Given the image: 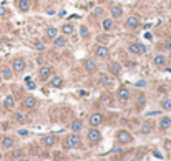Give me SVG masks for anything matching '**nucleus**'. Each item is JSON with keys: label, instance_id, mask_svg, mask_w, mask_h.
Instances as JSON below:
<instances>
[{"label": "nucleus", "instance_id": "nucleus-5", "mask_svg": "<svg viewBox=\"0 0 171 161\" xmlns=\"http://www.w3.org/2000/svg\"><path fill=\"white\" fill-rule=\"evenodd\" d=\"M12 70H14V73H22L23 70L27 68V61L22 58V57H17V58H14V61H12Z\"/></svg>", "mask_w": 171, "mask_h": 161}, {"label": "nucleus", "instance_id": "nucleus-18", "mask_svg": "<svg viewBox=\"0 0 171 161\" xmlns=\"http://www.w3.org/2000/svg\"><path fill=\"white\" fill-rule=\"evenodd\" d=\"M3 150H14L15 148V139L12 138V136H5V138H2V141H0Z\"/></svg>", "mask_w": 171, "mask_h": 161}, {"label": "nucleus", "instance_id": "nucleus-11", "mask_svg": "<svg viewBox=\"0 0 171 161\" xmlns=\"http://www.w3.org/2000/svg\"><path fill=\"white\" fill-rule=\"evenodd\" d=\"M130 96H131V95H130V90L126 88V86H121L116 92V98H118V101H121V103H126L130 100Z\"/></svg>", "mask_w": 171, "mask_h": 161}, {"label": "nucleus", "instance_id": "nucleus-7", "mask_svg": "<svg viewBox=\"0 0 171 161\" xmlns=\"http://www.w3.org/2000/svg\"><path fill=\"white\" fill-rule=\"evenodd\" d=\"M121 72H123V65L120 63V61H110L108 63V73L110 75H121Z\"/></svg>", "mask_w": 171, "mask_h": 161}, {"label": "nucleus", "instance_id": "nucleus-37", "mask_svg": "<svg viewBox=\"0 0 171 161\" xmlns=\"http://www.w3.org/2000/svg\"><path fill=\"white\" fill-rule=\"evenodd\" d=\"M35 50H45V43H42V42L35 43Z\"/></svg>", "mask_w": 171, "mask_h": 161}, {"label": "nucleus", "instance_id": "nucleus-17", "mask_svg": "<svg viewBox=\"0 0 171 161\" xmlns=\"http://www.w3.org/2000/svg\"><path fill=\"white\" fill-rule=\"evenodd\" d=\"M166 61H168V57L163 55V53H158V55L153 57V65L154 67H165Z\"/></svg>", "mask_w": 171, "mask_h": 161}, {"label": "nucleus", "instance_id": "nucleus-29", "mask_svg": "<svg viewBox=\"0 0 171 161\" xmlns=\"http://www.w3.org/2000/svg\"><path fill=\"white\" fill-rule=\"evenodd\" d=\"M151 130H153V126L150 125L148 121H145L143 125H141V128H140V133L141 135H150V133H151Z\"/></svg>", "mask_w": 171, "mask_h": 161}, {"label": "nucleus", "instance_id": "nucleus-31", "mask_svg": "<svg viewBox=\"0 0 171 161\" xmlns=\"http://www.w3.org/2000/svg\"><path fill=\"white\" fill-rule=\"evenodd\" d=\"M80 37H81V38H88V37H90V30H88V27H85V25L80 27Z\"/></svg>", "mask_w": 171, "mask_h": 161}, {"label": "nucleus", "instance_id": "nucleus-12", "mask_svg": "<svg viewBox=\"0 0 171 161\" xmlns=\"http://www.w3.org/2000/svg\"><path fill=\"white\" fill-rule=\"evenodd\" d=\"M101 139V131L98 128H91V130H88V141L91 143H98Z\"/></svg>", "mask_w": 171, "mask_h": 161}, {"label": "nucleus", "instance_id": "nucleus-41", "mask_svg": "<svg viewBox=\"0 0 171 161\" xmlns=\"http://www.w3.org/2000/svg\"><path fill=\"white\" fill-rule=\"evenodd\" d=\"M55 9H47V15H55Z\"/></svg>", "mask_w": 171, "mask_h": 161}, {"label": "nucleus", "instance_id": "nucleus-2", "mask_svg": "<svg viewBox=\"0 0 171 161\" xmlns=\"http://www.w3.org/2000/svg\"><path fill=\"white\" fill-rule=\"evenodd\" d=\"M128 52L131 55H143L146 53V45H143L141 42H131L128 45Z\"/></svg>", "mask_w": 171, "mask_h": 161}, {"label": "nucleus", "instance_id": "nucleus-24", "mask_svg": "<svg viewBox=\"0 0 171 161\" xmlns=\"http://www.w3.org/2000/svg\"><path fill=\"white\" fill-rule=\"evenodd\" d=\"M42 143L45 144V146H53V144L56 143V138H55V135H47V136H43V139H42Z\"/></svg>", "mask_w": 171, "mask_h": 161}, {"label": "nucleus", "instance_id": "nucleus-8", "mask_svg": "<svg viewBox=\"0 0 171 161\" xmlns=\"http://www.w3.org/2000/svg\"><path fill=\"white\" fill-rule=\"evenodd\" d=\"M52 75H53V68H52L50 65H42V67L38 68V77L42 78V80H48Z\"/></svg>", "mask_w": 171, "mask_h": 161}, {"label": "nucleus", "instance_id": "nucleus-15", "mask_svg": "<svg viewBox=\"0 0 171 161\" xmlns=\"http://www.w3.org/2000/svg\"><path fill=\"white\" fill-rule=\"evenodd\" d=\"M15 5H17V9L20 12H23V14H25V12H28V10L32 9V0H17V2H15Z\"/></svg>", "mask_w": 171, "mask_h": 161}, {"label": "nucleus", "instance_id": "nucleus-33", "mask_svg": "<svg viewBox=\"0 0 171 161\" xmlns=\"http://www.w3.org/2000/svg\"><path fill=\"white\" fill-rule=\"evenodd\" d=\"M93 15H96V17H101V15H105V9H103V7H96V9L93 10Z\"/></svg>", "mask_w": 171, "mask_h": 161}, {"label": "nucleus", "instance_id": "nucleus-43", "mask_svg": "<svg viewBox=\"0 0 171 161\" xmlns=\"http://www.w3.org/2000/svg\"><path fill=\"white\" fill-rule=\"evenodd\" d=\"M17 161H27V159H22V158H18V159H17Z\"/></svg>", "mask_w": 171, "mask_h": 161}, {"label": "nucleus", "instance_id": "nucleus-1", "mask_svg": "<svg viewBox=\"0 0 171 161\" xmlns=\"http://www.w3.org/2000/svg\"><path fill=\"white\" fill-rule=\"evenodd\" d=\"M80 144H81L80 135H78V133H72V135H68V136H67V139H65L63 146L67 148V150H72V148H78Z\"/></svg>", "mask_w": 171, "mask_h": 161}, {"label": "nucleus", "instance_id": "nucleus-20", "mask_svg": "<svg viewBox=\"0 0 171 161\" xmlns=\"http://www.w3.org/2000/svg\"><path fill=\"white\" fill-rule=\"evenodd\" d=\"M101 28H103L105 32H111L113 28H115V20H113L111 17L103 18V20H101Z\"/></svg>", "mask_w": 171, "mask_h": 161}, {"label": "nucleus", "instance_id": "nucleus-14", "mask_svg": "<svg viewBox=\"0 0 171 161\" xmlns=\"http://www.w3.org/2000/svg\"><path fill=\"white\" fill-rule=\"evenodd\" d=\"M38 105V101H37V98L33 96V95H27L25 100H23V106L28 110H35V106Z\"/></svg>", "mask_w": 171, "mask_h": 161}, {"label": "nucleus", "instance_id": "nucleus-30", "mask_svg": "<svg viewBox=\"0 0 171 161\" xmlns=\"http://www.w3.org/2000/svg\"><path fill=\"white\" fill-rule=\"evenodd\" d=\"M15 121H18V123H27V115L23 113V111H17V113H15Z\"/></svg>", "mask_w": 171, "mask_h": 161}, {"label": "nucleus", "instance_id": "nucleus-32", "mask_svg": "<svg viewBox=\"0 0 171 161\" xmlns=\"http://www.w3.org/2000/svg\"><path fill=\"white\" fill-rule=\"evenodd\" d=\"M161 108L165 111H171V98H166V100L161 101Z\"/></svg>", "mask_w": 171, "mask_h": 161}, {"label": "nucleus", "instance_id": "nucleus-42", "mask_svg": "<svg viewBox=\"0 0 171 161\" xmlns=\"http://www.w3.org/2000/svg\"><path fill=\"white\" fill-rule=\"evenodd\" d=\"M7 12H5V9H0V15H5Z\"/></svg>", "mask_w": 171, "mask_h": 161}, {"label": "nucleus", "instance_id": "nucleus-27", "mask_svg": "<svg viewBox=\"0 0 171 161\" xmlns=\"http://www.w3.org/2000/svg\"><path fill=\"white\" fill-rule=\"evenodd\" d=\"M160 128H161L163 131L169 130V128H171V118H169V116L161 118V120H160Z\"/></svg>", "mask_w": 171, "mask_h": 161}, {"label": "nucleus", "instance_id": "nucleus-10", "mask_svg": "<svg viewBox=\"0 0 171 161\" xmlns=\"http://www.w3.org/2000/svg\"><path fill=\"white\" fill-rule=\"evenodd\" d=\"M63 83H65V80L60 75H52L48 78V85H50L52 88H62Z\"/></svg>", "mask_w": 171, "mask_h": 161}, {"label": "nucleus", "instance_id": "nucleus-16", "mask_svg": "<svg viewBox=\"0 0 171 161\" xmlns=\"http://www.w3.org/2000/svg\"><path fill=\"white\" fill-rule=\"evenodd\" d=\"M101 121H103V115L101 113H93L90 118H88V123L91 125V128H96L101 125Z\"/></svg>", "mask_w": 171, "mask_h": 161}, {"label": "nucleus", "instance_id": "nucleus-26", "mask_svg": "<svg viewBox=\"0 0 171 161\" xmlns=\"http://www.w3.org/2000/svg\"><path fill=\"white\" fill-rule=\"evenodd\" d=\"M2 78L3 80H12L14 78V70L9 67H2Z\"/></svg>", "mask_w": 171, "mask_h": 161}, {"label": "nucleus", "instance_id": "nucleus-4", "mask_svg": "<svg viewBox=\"0 0 171 161\" xmlns=\"http://www.w3.org/2000/svg\"><path fill=\"white\" fill-rule=\"evenodd\" d=\"M116 141L121 143V144H128V143L133 141V136H131V133H130L128 130H120L116 133Z\"/></svg>", "mask_w": 171, "mask_h": 161}, {"label": "nucleus", "instance_id": "nucleus-21", "mask_svg": "<svg viewBox=\"0 0 171 161\" xmlns=\"http://www.w3.org/2000/svg\"><path fill=\"white\" fill-rule=\"evenodd\" d=\"M73 33H75V25H73V23H65V25H62V35L70 37Z\"/></svg>", "mask_w": 171, "mask_h": 161}, {"label": "nucleus", "instance_id": "nucleus-23", "mask_svg": "<svg viewBox=\"0 0 171 161\" xmlns=\"http://www.w3.org/2000/svg\"><path fill=\"white\" fill-rule=\"evenodd\" d=\"M56 35H58V28L56 27H47L45 28V37L48 40H53Z\"/></svg>", "mask_w": 171, "mask_h": 161}, {"label": "nucleus", "instance_id": "nucleus-19", "mask_svg": "<svg viewBox=\"0 0 171 161\" xmlns=\"http://www.w3.org/2000/svg\"><path fill=\"white\" fill-rule=\"evenodd\" d=\"M52 43H53L55 48H65V47H67V37H65V35H56Z\"/></svg>", "mask_w": 171, "mask_h": 161}, {"label": "nucleus", "instance_id": "nucleus-39", "mask_svg": "<svg viewBox=\"0 0 171 161\" xmlns=\"http://www.w3.org/2000/svg\"><path fill=\"white\" fill-rule=\"evenodd\" d=\"M135 85L138 86V88H140V86H141V88H145V86H146V81L145 80H140V81H136Z\"/></svg>", "mask_w": 171, "mask_h": 161}, {"label": "nucleus", "instance_id": "nucleus-35", "mask_svg": "<svg viewBox=\"0 0 171 161\" xmlns=\"http://www.w3.org/2000/svg\"><path fill=\"white\" fill-rule=\"evenodd\" d=\"M126 68H128V70H135L136 63H135V61H126Z\"/></svg>", "mask_w": 171, "mask_h": 161}, {"label": "nucleus", "instance_id": "nucleus-6", "mask_svg": "<svg viewBox=\"0 0 171 161\" xmlns=\"http://www.w3.org/2000/svg\"><path fill=\"white\" fill-rule=\"evenodd\" d=\"M140 17H136V15H130L128 18L125 20V27L128 28V30H136L138 27H140Z\"/></svg>", "mask_w": 171, "mask_h": 161}, {"label": "nucleus", "instance_id": "nucleus-28", "mask_svg": "<svg viewBox=\"0 0 171 161\" xmlns=\"http://www.w3.org/2000/svg\"><path fill=\"white\" fill-rule=\"evenodd\" d=\"M70 128H72L73 133H78L81 128H83V123H81V120H73L72 125H70Z\"/></svg>", "mask_w": 171, "mask_h": 161}, {"label": "nucleus", "instance_id": "nucleus-22", "mask_svg": "<svg viewBox=\"0 0 171 161\" xmlns=\"http://www.w3.org/2000/svg\"><path fill=\"white\" fill-rule=\"evenodd\" d=\"M14 106H15V98H14V95H7V96L3 98V108L12 110Z\"/></svg>", "mask_w": 171, "mask_h": 161}, {"label": "nucleus", "instance_id": "nucleus-36", "mask_svg": "<svg viewBox=\"0 0 171 161\" xmlns=\"http://www.w3.org/2000/svg\"><path fill=\"white\" fill-rule=\"evenodd\" d=\"M18 136H22V138H25V136H28V130H18L17 131Z\"/></svg>", "mask_w": 171, "mask_h": 161}, {"label": "nucleus", "instance_id": "nucleus-38", "mask_svg": "<svg viewBox=\"0 0 171 161\" xmlns=\"http://www.w3.org/2000/svg\"><path fill=\"white\" fill-rule=\"evenodd\" d=\"M12 156H14V158H20V156H22V150H14V155H12Z\"/></svg>", "mask_w": 171, "mask_h": 161}, {"label": "nucleus", "instance_id": "nucleus-3", "mask_svg": "<svg viewBox=\"0 0 171 161\" xmlns=\"http://www.w3.org/2000/svg\"><path fill=\"white\" fill-rule=\"evenodd\" d=\"M83 70L87 73H96L98 72V63H96V60L95 58H85L83 60Z\"/></svg>", "mask_w": 171, "mask_h": 161}, {"label": "nucleus", "instance_id": "nucleus-13", "mask_svg": "<svg viewBox=\"0 0 171 161\" xmlns=\"http://www.w3.org/2000/svg\"><path fill=\"white\" fill-rule=\"evenodd\" d=\"M121 15H123V9H121V5H118V3H113V5L110 7V17L115 20V18H120Z\"/></svg>", "mask_w": 171, "mask_h": 161}, {"label": "nucleus", "instance_id": "nucleus-34", "mask_svg": "<svg viewBox=\"0 0 171 161\" xmlns=\"http://www.w3.org/2000/svg\"><path fill=\"white\" fill-rule=\"evenodd\" d=\"M25 81H27V88H28V90H35V88H37V83H35V81H32L30 78H27Z\"/></svg>", "mask_w": 171, "mask_h": 161}, {"label": "nucleus", "instance_id": "nucleus-25", "mask_svg": "<svg viewBox=\"0 0 171 161\" xmlns=\"http://www.w3.org/2000/svg\"><path fill=\"white\" fill-rule=\"evenodd\" d=\"M98 80H100V83H101V85L108 86L110 83H111V75H110V73H100Z\"/></svg>", "mask_w": 171, "mask_h": 161}, {"label": "nucleus", "instance_id": "nucleus-9", "mask_svg": "<svg viewBox=\"0 0 171 161\" xmlns=\"http://www.w3.org/2000/svg\"><path fill=\"white\" fill-rule=\"evenodd\" d=\"M108 55H110V48L107 47V45H98V47L95 48V57L96 58L105 60V58H108Z\"/></svg>", "mask_w": 171, "mask_h": 161}, {"label": "nucleus", "instance_id": "nucleus-40", "mask_svg": "<svg viewBox=\"0 0 171 161\" xmlns=\"http://www.w3.org/2000/svg\"><path fill=\"white\" fill-rule=\"evenodd\" d=\"M165 48L168 52H171V40H166V42H165Z\"/></svg>", "mask_w": 171, "mask_h": 161}]
</instances>
